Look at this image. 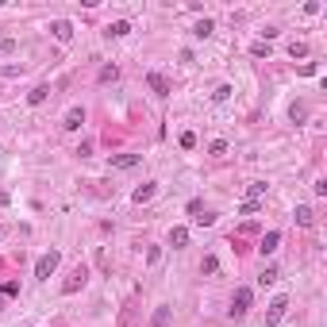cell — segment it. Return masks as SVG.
I'll use <instances>...</instances> for the list:
<instances>
[{
	"instance_id": "30bf717a",
	"label": "cell",
	"mask_w": 327,
	"mask_h": 327,
	"mask_svg": "<svg viewBox=\"0 0 327 327\" xmlns=\"http://www.w3.org/2000/svg\"><path fill=\"white\" fill-rule=\"evenodd\" d=\"M147 81H150V89H154V96H169V81L162 74H150Z\"/></svg>"
},
{
	"instance_id": "f1b7e54d",
	"label": "cell",
	"mask_w": 327,
	"mask_h": 327,
	"mask_svg": "<svg viewBox=\"0 0 327 327\" xmlns=\"http://www.w3.org/2000/svg\"><path fill=\"white\" fill-rule=\"evenodd\" d=\"M181 147L193 150V147H196V135H193V131H185V135H181Z\"/></svg>"
},
{
	"instance_id": "7a4b0ae2",
	"label": "cell",
	"mask_w": 327,
	"mask_h": 327,
	"mask_svg": "<svg viewBox=\"0 0 327 327\" xmlns=\"http://www.w3.org/2000/svg\"><path fill=\"white\" fill-rule=\"evenodd\" d=\"M58 262H62V254H58V250L43 254V258H39V262H35V277H39V281H46V277H50V273H54V269H58Z\"/></svg>"
},
{
	"instance_id": "ac0fdd59",
	"label": "cell",
	"mask_w": 327,
	"mask_h": 327,
	"mask_svg": "<svg viewBox=\"0 0 327 327\" xmlns=\"http://www.w3.org/2000/svg\"><path fill=\"white\" fill-rule=\"evenodd\" d=\"M212 31H216V23H212L208 15H204V19H200V23H196V27H193V35H196V39H208Z\"/></svg>"
},
{
	"instance_id": "9c48e42d",
	"label": "cell",
	"mask_w": 327,
	"mask_h": 327,
	"mask_svg": "<svg viewBox=\"0 0 327 327\" xmlns=\"http://www.w3.org/2000/svg\"><path fill=\"white\" fill-rule=\"evenodd\" d=\"M154 193H158V185H154V181H147V185H139V189L131 193V200H135V204H147Z\"/></svg>"
},
{
	"instance_id": "4316f807",
	"label": "cell",
	"mask_w": 327,
	"mask_h": 327,
	"mask_svg": "<svg viewBox=\"0 0 327 327\" xmlns=\"http://www.w3.org/2000/svg\"><path fill=\"white\" fill-rule=\"evenodd\" d=\"M158 262H162V250H158V246H150V250H147V266H158Z\"/></svg>"
},
{
	"instance_id": "5b68a950",
	"label": "cell",
	"mask_w": 327,
	"mask_h": 327,
	"mask_svg": "<svg viewBox=\"0 0 327 327\" xmlns=\"http://www.w3.org/2000/svg\"><path fill=\"white\" fill-rule=\"evenodd\" d=\"M50 31H54V39H58V43H70V39H74V23H70V19H54Z\"/></svg>"
},
{
	"instance_id": "cb8c5ba5",
	"label": "cell",
	"mask_w": 327,
	"mask_h": 327,
	"mask_svg": "<svg viewBox=\"0 0 327 327\" xmlns=\"http://www.w3.org/2000/svg\"><path fill=\"white\" fill-rule=\"evenodd\" d=\"M239 216H246V220H250V216H258V200H246V204L239 208Z\"/></svg>"
},
{
	"instance_id": "7402d4cb",
	"label": "cell",
	"mask_w": 327,
	"mask_h": 327,
	"mask_svg": "<svg viewBox=\"0 0 327 327\" xmlns=\"http://www.w3.org/2000/svg\"><path fill=\"white\" fill-rule=\"evenodd\" d=\"M193 223L196 227H212V223H216V212H200V216H193Z\"/></svg>"
},
{
	"instance_id": "83f0119b",
	"label": "cell",
	"mask_w": 327,
	"mask_h": 327,
	"mask_svg": "<svg viewBox=\"0 0 327 327\" xmlns=\"http://www.w3.org/2000/svg\"><path fill=\"white\" fill-rule=\"evenodd\" d=\"M15 50V39H8V35H4V39H0V54H12Z\"/></svg>"
},
{
	"instance_id": "603a6c76",
	"label": "cell",
	"mask_w": 327,
	"mask_h": 327,
	"mask_svg": "<svg viewBox=\"0 0 327 327\" xmlns=\"http://www.w3.org/2000/svg\"><path fill=\"white\" fill-rule=\"evenodd\" d=\"M227 96H231V85H220V89L212 92V100H216V104H223V100H227Z\"/></svg>"
},
{
	"instance_id": "8fae6325",
	"label": "cell",
	"mask_w": 327,
	"mask_h": 327,
	"mask_svg": "<svg viewBox=\"0 0 327 327\" xmlns=\"http://www.w3.org/2000/svg\"><path fill=\"white\" fill-rule=\"evenodd\" d=\"M46 96H50V85H35V89L27 92V104H31V108H39Z\"/></svg>"
},
{
	"instance_id": "e0dca14e",
	"label": "cell",
	"mask_w": 327,
	"mask_h": 327,
	"mask_svg": "<svg viewBox=\"0 0 327 327\" xmlns=\"http://www.w3.org/2000/svg\"><path fill=\"white\" fill-rule=\"evenodd\" d=\"M266 196V181H250L246 185V200H262Z\"/></svg>"
},
{
	"instance_id": "d6986e66",
	"label": "cell",
	"mask_w": 327,
	"mask_h": 327,
	"mask_svg": "<svg viewBox=\"0 0 327 327\" xmlns=\"http://www.w3.org/2000/svg\"><path fill=\"white\" fill-rule=\"evenodd\" d=\"M116 77H119V66H100L96 81H100V85H108V81H116Z\"/></svg>"
},
{
	"instance_id": "8992f818",
	"label": "cell",
	"mask_w": 327,
	"mask_h": 327,
	"mask_svg": "<svg viewBox=\"0 0 327 327\" xmlns=\"http://www.w3.org/2000/svg\"><path fill=\"white\" fill-rule=\"evenodd\" d=\"M277 243H281V231H266V235H262V243H258V254H262V258H266V254H273V250H277Z\"/></svg>"
},
{
	"instance_id": "484cf974",
	"label": "cell",
	"mask_w": 327,
	"mask_h": 327,
	"mask_svg": "<svg viewBox=\"0 0 327 327\" xmlns=\"http://www.w3.org/2000/svg\"><path fill=\"white\" fill-rule=\"evenodd\" d=\"M289 54H293V58H308V46H304V43H293V46H289Z\"/></svg>"
},
{
	"instance_id": "d4e9b609",
	"label": "cell",
	"mask_w": 327,
	"mask_h": 327,
	"mask_svg": "<svg viewBox=\"0 0 327 327\" xmlns=\"http://www.w3.org/2000/svg\"><path fill=\"white\" fill-rule=\"evenodd\" d=\"M250 54H254V58H269V43H254Z\"/></svg>"
},
{
	"instance_id": "44dd1931",
	"label": "cell",
	"mask_w": 327,
	"mask_h": 327,
	"mask_svg": "<svg viewBox=\"0 0 327 327\" xmlns=\"http://www.w3.org/2000/svg\"><path fill=\"white\" fill-rule=\"evenodd\" d=\"M220 262H216V254H204V262H200V273H216Z\"/></svg>"
},
{
	"instance_id": "4fadbf2b",
	"label": "cell",
	"mask_w": 327,
	"mask_h": 327,
	"mask_svg": "<svg viewBox=\"0 0 327 327\" xmlns=\"http://www.w3.org/2000/svg\"><path fill=\"white\" fill-rule=\"evenodd\" d=\"M112 165H116V169H135V165H139V154H116Z\"/></svg>"
},
{
	"instance_id": "277c9868",
	"label": "cell",
	"mask_w": 327,
	"mask_h": 327,
	"mask_svg": "<svg viewBox=\"0 0 327 327\" xmlns=\"http://www.w3.org/2000/svg\"><path fill=\"white\" fill-rule=\"evenodd\" d=\"M285 312H289V297H277L273 304H269V312H266V327H277L285 320Z\"/></svg>"
},
{
	"instance_id": "4dcf8cb0",
	"label": "cell",
	"mask_w": 327,
	"mask_h": 327,
	"mask_svg": "<svg viewBox=\"0 0 327 327\" xmlns=\"http://www.w3.org/2000/svg\"><path fill=\"white\" fill-rule=\"evenodd\" d=\"M15 293H19V285H15V281H8L4 289H0V297H15Z\"/></svg>"
},
{
	"instance_id": "7c38bea8",
	"label": "cell",
	"mask_w": 327,
	"mask_h": 327,
	"mask_svg": "<svg viewBox=\"0 0 327 327\" xmlns=\"http://www.w3.org/2000/svg\"><path fill=\"white\" fill-rule=\"evenodd\" d=\"M169 246H189V227H173V231H169Z\"/></svg>"
},
{
	"instance_id": "9a60e30c",
	"label": "cell",
	"mask_w": 327,
	"mask_h": 327,
	"mask_svg": "<svg viewBox=\"0 0 327 327\" xmlns=\"http://www.w3.org/2000/svg\"><path fill=\"white\" fill-rule=\"evenodd\" d=\"M293 216H297V223H300V227H312V223H316V212L308 208V204H300V208L293 212Z\"/></svg>"
},
{
	"instance_id": "1f68e13d",
	"label": "cell",
	"mask_w": 327,
	"mask_h": 327,
	"mask_svg": "<svg viewBox=\"0 0 327 327\" xmlns=\"http://www.w3.org/2000/svg\"><path fill=\"white\" fill-rule=\"evenodd\" d=\"M0 312H4V297H0Z\"/></svg>"
},
{
	"instance_id": "ba28073f",
	"label": "cell",
	"mask_w": 327,
	"mask_h": 327,
	"mask_svg": "<svg viewBox=\"0 0 327 327\" xmlns=\"http://www.w3.org/2000/svg\"><path fill=\"white\" fill-rule=\"evenodd\" d=\"M135 324H139V304L127 300V304H123V316H119V327H135Z\"/></svg>"
},
{
	"instance_id": "52a82bcc",
	"label": "cell",
	"mask_w": 327,
	"mask_h": 327,
	"mask_svg": "<svg viewBox=\"0 0 327 327\" xmlns=\"http://www.w3.org/2000/svg\"><path fill=\"white\" fill-rule=\"evenodd\" d=\"M81 123H85V108H70L62 127H66V131H81Z\"/></svg>"
},
{
	"instance_id": "f546056e",
	"label": "cell",
	"mask_w": 327,
	"mask_h": 327,
	"mask_svg": "<svg viewBox=\"0 0 327 327\" xmlns=\"http://www.w3.org/2000/svg\"><path fill=\"white\" fill-rule=\"evenodd\" d=\"M289 116H293V119H304V116H308V108H304V104H293V108H289Z\"/></svg>"
},
{
	"instance_id": "ffe728a7",
	"label": "cell",
	"mask_w": 327,
	"mask_h": 327,
	"mask_svg": "<svg viewBox=\"0 0 327 327\" xmlns=\"http://www.w3.org/2000/svg\"><path fill=\"white\" fill-rule=\"evenodd\" d=\"M277 277H281V269H277V266H266V269H262V277H258V285H273Z\"/></svg>"
},
{
	"instance_id": "3957f363",
	"label": "cell",
	"mask_w": 327,
	"mask_h": 327,
	"mask_svg": "<svg viewBox=\"0 0 327 327\" xmlns=\"http://www.w3.org/2000/svg\"><path fill=\"white\" fill-rule=\"evenodd\" d=\"M85 281H89V269H85V266H77L74 273H70V277L62 281V293H66V297H74V293H77V289H81Z\"/></svg>"
},
{
	"instance_id": "2e32d148",
	"label": "cell",
	"mask_w": 327,
	"mask_h": 327,
	"mask_svg": "<svg viewBox=\"0 0 327 327\" xmlns=\"http://www.w3.org/2000/svg\"><path fill=\"white\" fill-rule=\"evenodd\" d=\"M127 31H131V23H127V19H116V23H108V31H104V35H112V39H123Z\"/></svg>"
},
{
	"instance_id": "5bb4252c",
	"label": "cell",
	"mask_w": 327,
	"mask_h": 327,
	"mask_svg": "<svg viewBox=\"0 0 327 327\" xmlns=\"http://www.w3.org/2000/svg\"><path fill=\"white\" fill-rule=\"evenodd\" d=\"M150 327H169V304H158V308H154V320H150Z\"/></svg>"
},
{
	"instance_id": "6da1fadb",
	"label": "cell",
	"mask_w": 327,
	"mask_h": 327,
	"mask_svg": "<svg viewBox=\"0 0 327 327\" xmlns=\"http://www.w3.org/2000/svg\"><path fill=\"white\" fill-rule=\"evenodd\" d=\"M250 300H254V293L243 285V289H235V297H231V320H243V316L250 312Z\"/></svg>"
}]
</instances>
